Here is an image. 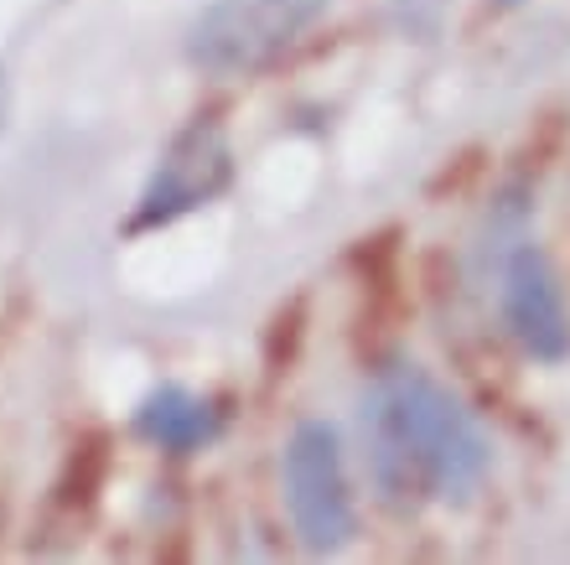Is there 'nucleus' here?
<instances>
[{"mask_svg": "<svg viewBox=\"0 0 570 565\" xmlns=\"http://www.w3.org/2000/svg\"><path fill=\"white\" fill-rule=\"evenodd\" d=\"M322 11L327 0H213L187 31V58L208 74H255Z\"/></svg>", "mask_w": 570, "mask_h": 565, "instance_id": "obj_3", "label": "nucleus"}, {"mask_svg": "<svg viewBox=\"0 0 570 565\" xmlns=\"http://www.w3.org/2000/svg\"><path fill=\"white\" fill-rule=\"evenodd\" d=\"M281 483L301 545L312 555L343 551L358 529V514H353V493H347L343 447L327 420H301L291 431L281 457Z\"/></svg>", "mask_w": 570, "mask_h": 565, "instance_id": "obj_2", "label": "nucleus"}, {"mask_svg": "<svg viewBox=\"0 0 570 565\" xmlns=\"http://www.w3.org/2000/svg\"><path fill=\"white\" fill-rule=\"evenodd\" d=\"M503 328L534 363H566L570 358V306L560 275L540 244H513L503 260Z\"/></svg>", "mask_w": 570, "mask_h": 565, "instance_id": "obj_5", "label": "nucleus"}, {"mask_svg": "<svg viewBox=\"0 0 570 565\" xmlns=\"http://www.w3.org/2000/svg\"><path fill=\"white\" fill-rule=\"evenodd\" d=\"M363 447L384 504H466L493 467V447L456 394L415 363L384 369L363 394Z\"/></svg>", "mask_w": 570, "mask_h": 565, "instance_id": "obj_1", "label": "nucleus"}, {"mask_svg": "<svg viewBox=\"0 0 570 565\" xmlns=\"http://www.w3.org/2000/svg\"><path fill=\"white\" fill-rule=\"evenodd\" d=\"M136 431L146 436L150 447L177 451V457H181V451L208 447L213 436H218V416H213L208 400H197L193 389L161 384V389H150L146 400H140Z\"/></svg>", "mask_w": 570, "mask_h": 565, "instance_id": "obj_6", "label": "nucleus"}, {"mask_svg": "<svg viewBox=\"0 0 570 565\" xmlns=\"http://www.w3.org/2000/svg\"><path fill=\"white\" fill-rule=\"evenodd\" d=\"M498 6H524V0H498Z\"/></svg>", "mask_w": 570, "mask_h": 565, "instance_id": "obj_8", "label": "nucleus"}, {"mask_svg": "<svg viewBox=\"0 0 570 565\" xmlns=\"http://www.w3.org/2000/svg\"><path fill=\"white\" fill-rule=\"evenodd\" d=\"M228 177H234V156H228L224 130H218L213 119H193V125L166 146L161 166L150 172L130 228L177 224L181 213L203 208V203H213V197L224 193Z\"/></svg>", "mask_w": 570, "mask_h": 565, "instance_id": "obj_4", "label": "nucleus"}, {"mask_svg": "<svg viewBox=\"0 0 570 565\" xmlns=\"http://www.w3.org/2000/svg\"><path fill=\"white\" fill-rule=\"evenodd\" d=\"M0 130H6V78H0Z\"/></svg>", "mask_w": 570, "mask_h": 565, "instance_id": "obj_7", "label": "nucleus"}]
</instances>
